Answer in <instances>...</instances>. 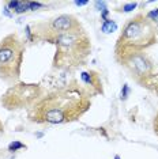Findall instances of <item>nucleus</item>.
<instances>
[{"label":"nucleus","instance_id":"5","mask_svg":"<svg viewBox=\"0 0 158 159\" xmlns=\"http://www.w3.org/2000/svg\"><path fill=\"white\" fill-rule=\"evenodd\" d=\"M41 98V89L38 84L15 83L4 93L2 103L6 109L15 110L33 106Z\"/></svg>","mask_w":158,"mask_h":159},{"label":"nucleus","instance_id":"2","mask_svg":"<svg viewBox=\"0 0 158 159\" xmlns=\"http://www.w3.org/2000/svg\"><path fill=\"white\" fill-rule=\"evenodd\" d=\"M51 42L56 46L53 67L59 70H71L82 66L91 50L90 37L86 34L83 27L56 35Z\"/></svg>","mask_w":158,"mask_h":159},{"label":"nucleus","instance_id":"14","mask_svg":"<svg viewBox=\"0 0 158 159\" xmlns=\"http://www.w3.org/2000/svg\"><path fill=\"white\" fill-rule=\"evenodd\" d=\"M86 3H87V2H77L75 4H77V6H83V4H86Z\"/></svg>","mask_w":158,"mask_h":159},{"label":"nucleus","instance_id":"1","mask_svg":"<svg viewBox=\"0 0 158 159\" xmlns=\"http://www.w3.org/2000/svg\"><path fill=\"white\" fill-rule=\"evenodd\" d=\"M90 93L77 84L41 97L29 110V118L37 124H66L78 120L91 105Z\"/></svg>","mask_w":158,"mask_h":159},{"label":"nucleus","instance_id":"13","mask_svg":"<svg viewBox=\"0 0 158 159\" xmlns=\"http://www.w3.org/2000/svg\"><path fill=\"white\" fill-rule=\"evenodd\" d=\"M127 93H128V86L127 84H124V91H121V99H125V95H127Z\"/></svg>","mask_w":158,"mask_h":159},{"label":"nucleus","instance_id":"11","mask_svg":"<svg viewBox=\"0 0 158 159\" xmlns=\"http://www.w3.org/2000/svg\"><path fill=\"white\" fill-rule=\"evenodd\" d=\"M135 7H136V3H131V4H127V6L123 7V11L124 12H128V11H131V10H134Z\"/></svg>","mask_w":158,"mask_h":159},{"label":"nucleus","instance_id":"9","mask_svg":"<svg viewBox=\"0 0 158 159\" xmlns=\"http://www.w3.org/2000/svg\"><path fill=\"white\" fill-rule=\"evenodd\" d=\"M102 31L104 33H112L113 30H116L117 29V25L113 22V20H110V19H105L104 20V23H102Z\"/></svg>","mask_w":158,"mask_h":159},{"label":"nucleus","instance_id":"12","mask_svg":"<svg viewBox=\"0 0 158 159\" xmlns=\"http://www.w3.org/2000/svg\"><path fill=\"white\" fill-rule=\"evenodd\" d=\"M154 131H156L157 136H158V113L156 116V118H154Z\"/></svg>","mask_w":158,"mask_h":159},{"label":"nucleus","instance_id":"7","mask_svg":"<svg viewBox=\"0 0 158 159\" xmlns=\"http://www.w3.org/2000/svg\"><path fill=\"white\" fill-rule=\"evenodd\" d=\"M116 60L138 82H146L149 78H151L154 64L145 52H128L117 56Z\"/></svg>","mask_w":158,"mask_h":159},{"label":"nucleus","instance_id":"15","mask_svg":"<svg viewBox=\"0 0 158 159\" xmlns=\"http://www.w3.org/2000/svg\"><path fill=\"white\" fill-rule=\"evenodd\" d=\"M3 132H4V131H3V124L0 122V135H3Z\"/></svg>","mask_w":158,"mask_h":159},{"label":"nucleus","instance_id":"3","mask_svg":"<svg viewBox=\"0 0 158 159\" xmlns=\"http://www.w3.org/2000/svg\"><path fill=\"white\" fill-rule=\"evenodd\" d=\"M157 39V29L143 14H138L124 25L116 44V57L128 52H145Z\"/></svg>","mask_w":158,"mask_h":159},{"label":"nucleus","instance_id":"8","mask_svg":"<svg viewBox=\"0 0 158 159\" xmlns=\"http://www.w3.org/2000/svg\"><path fill=\"white\" fill-rule=\"evenodd\" d=\"M81 79L82 83L86 86V90L90 93V95L93 94H98L102 93V82L100 75L94 71H85L81 74Z\"/></svg>","mask_w":158,"mask_h":159},{"label":"nucleus","instance_id":"6","mask_svg":"<svg viewBox=\"0 0 158 159\" xmlns=\"http://www.w3.org/2000/svg\"><path fill=\"white\" fill-rule=\"evenodd\" d=\"M82 29L81 22L78 20L77 16L71 15V14H62L55 18H52L49 22L37 25L34 27V37L42 41L51 42L56 35L70 33V31H75Z\"/></svg>","mask_w":158,"mask_h":159},{"label":"nucleus","instance_id":"4","mask_svg":"<svg viewBox=\"0 0 158 159\" xmlns=\"http://www.w3.org/2000/svg\"><path fill=\"white\" fill-rule=\"evenodd\" d=\"M25 45L16 34H8L0 41V79L10 84L19 80L23 64Z\"/></svg>","mask_w":158,"mask_h":159},{"label":"nucleus","instance_id":"10","mask_svg":"<svg viewBox=\"0 0 158 159\" xmlns=\"http://www.w3.org/2000/svg\"><path fill=\"white\" fill-rule=\"evenodd\" d=\"M23 147H25V146H23L22 143H19V142H12V143L8 146V150H10V151H12V152H14V151L19 150V148H23Z\"/></svg>","mask_w":158,"mask_h":159}]
</instances>
